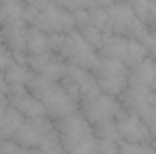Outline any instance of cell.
<instances>
[{"label":"cell","instance_id":"83f0119b","mask_svg":"<svg viewBox=\"0 0 156 154\" xmlns=\"http://www.w3.org/2000/svg\"><path fill=\"white\" fill-rule=\"evenodd\" d=\"M13 53L5 47V45H0V71L4 73L11 64H13Z\"/></svg>","mask_w":156,"mask_h":154},{"label":"cell","instance_id":"3957f363","mask_svg":"<svg viewBox=\"0 0 156 154\" xmlns=\"http://www.w3.org/2000/svg\"><path fill=\"white\" fill-rule=\"evenodd\" d=\"M49 47H51V53H56L58 56H62L69 65H76L91 73L96 69L100 62L98 51L91 44H87V40L78 31H73L69 35H51Z\"/></svg>","mask_w":156,"mask_h":154},{"label":"cell","instance_id":"ffe728a7","mask_svg":"<svg viewBox=\"0 0 156 154\" xmlns=\"http://www.w3.org/2000/svg\"><path fill=\"white\" fill-rule=\"evenodd\" d=\"M93 131H94V136H96L100 142H109V143H118V142H120L115 118L104 120V121L96 123V125L93 127Z\"/></svg>","mask_w":156,"mask_h":154},{"label":"cell","instance_id":"4316f807","mask_svg":"<svg viewBox=\"0 0 156 154\" xmlns=\"http://www.w3.org/2000/svg\"><path fill=\"white\" fill-rule=\"evenodd\" d=\"M140 42L144 44V47L149 53V58H153L156 62V29H145L144 37L140 38Z\"/></svg>","mask_w":156,"mask_h":154},{"label":"cell","instance_id":"5b68a950","mask_svg":"<svg viewBox=\"0 0 156 154\" xmlns=\"http://www.w3.org/2000/svg\"><path fill=\"white\" fill-rule=\"evenodd\" d=\"M107 13L113 24V35H120L129 40H140L145 27L136 18L129 2H107Z\"/></svg>","mask_w":156,"mask_h":154},{"label":"cell","instance_id":"f546056e","mask_svg":"<svg viewBox=\"0 0 156 154\" xmlns=\"http://www.w3.org/2000/svg\"><path fill=\"white\" fill-rule=\"evenodd\" d=\"M100 142V140H98ZM100 154H120L118 143H109V142H100Z\"/></svg>","mask_w":156,"mask_h":154},{"label":"cell","instance_id":"4dcf8cb0","mask_svg":"<svg viewBox=\"0 0 156 154\" xmlns=\"http://www.w3.org/2000/svg\"><path fill=\"white\" fill-rule=\"evenodd\" d=\"M0 94H9V85H7L5 76H4L2 71H0Z\"/></svg>","mask_w":156,"mask_h":154},{"label":"cell","instance_id":"f1b7e54d","mask_svg":"<svg viewBox=\"0 0 156 154\" xmlns=\"http://www.w3.org/2000/svg\"><path fill=\"white\" fill-rule=\"evenodd\" d=\"M20 145L15 140H0V154H16Z\"/></svg>","mask_w":156,"mask_h":154},{"label":"cell","instance_id":"603a6c76","mask_svg":"<svg viewBox=\"0 0 156 154\" xmlns=\"http://www.w3.org/2000/svg\"><path fill=\"white\" fill-rule=\"evenodd\" d=\"M76 31L83 37V38L87 40V44H91L96 51L100 49V45H102V40H104V35L91 24V18H89V22H85V24H82V26H78Z\"/></svg>","mask_w":156,"mask_h":154},{"label":"cell","instance_id":"2e32d148","mask_svg":"<svg viewBox=\"0 0 156 154\" xmlns=\"http://www.w3.org/2000/svg\"><path fill=\"white\" fill-rule=\"evenodd\" d=\"M4 76H5V82L9 85V93H11V91L26 89L35 75H33V71L29 69L27 64H22V62L13 60V64L4 71Z\"/></svg>","mask_w":156,"mask_h":154},{"label":"cell","instance_id":"d590c367","mask_svg":"<svg viewBox=\"0 0 156 154\" xmlns=\"http://www.w3.org/2000/svg\"><path fill=\"white\" fill-rule=\"evenodd\" d=\"M151 98H153V103L156 105V91H154V93H151Z\"/></svg>","mask_w":156,"mask_h":154},{"label":"cell","instance_id":"e575fe53","mask_svg":"<svg viewBox=\"0 0 156 154\" xmlns=\"http://www.w3.org/2000/svg\"><path fill=\"white\" fill-rule=\"evenodd\" d=\"M0 45H4V35H2V27H0Z\"/></svg>","mask_w":156,"mask_h":154},{"label":"cell","instance_id":"484cf974","mask_svg":"<svg viewBox=\"0 0 156 154\" xmlns=\"http://www.w3.org/2000/svg\"><path fill=\"white\" fill-rule=\"evenodd\" d=\"M118 151L120 154H156L151 143H127V142H118Z\"/></svg>","mask_w":156,"mask_h":154},{"label":"cell","instance_id":"e0dca14e","mask_svg":"<svg viewBox=\"0 0 156 154\" xmlns=\"http://www.w3.org/2000/svg\"><path fill=\"white\" fill-rule=\"evenodd\" d=\"M26 123V118L20 114L15 107H7L0 114V140H13L16 132Z\"/></svg>","mask_w":156,"mask_h":154},{"label":"cell","instance_id":"1f68e13d","mask_svg":"<svg viewBox=\"0 0 156 154\" xmlns=\"http://www.w3.org/2000/svg\"><path fill=\"white\" fill-rule=\"evenodd\" d=\"M7 107H9V98H7V94H0V114H2Z\"/></svg>","mask_w":156,"mask_h":154},{"label":"cell","instance_id":"ac0fdd59","mask_svg":"<svg viewBox=\"0 0 156 154\" xmlns=\"http://www.w3.org/2000/svg\"><path fill=\"white\" fill-rule=\"evenodd\" d=\"M49 35H45L44 31H40L38 27H31L29 26V33H27V44H26V54L27 56H40L49 53Z\"/></svg>","mask_w":156,"mask_h":154},{"label":"cell","instance_id":"8d00e7d4","mask_svg":"<svg viewBox=\"0 0 156 154\" xmlns=\"http://www.w3.org/2000/svg\"><path fill=\"white\" fill-rule=\"evenodd\" d=\"M151 145H153V149H154V151H156V136H154V138H153V142H151Z\"/></svg>","mask_w":156,"mask_h":154},{"label":"cell","instance_id":"277c9868","mask_svg":"<svg viewBox=\"0 0 156 154\" xmlns=\"http://www.w3.org/2000/svg\"><path fill=\"white\" fill-rule=\"evenodd\" d=\"M129 67L113 58H100L96 69L93 71V76L96 80L100 91L107 96H120L129 87Z\"/></svg>","mask_w":156,"mask_h":154},{"label":"cell","instance_id":"44dd1931","mask_svg":"<svg viewBox=\"0 0 156 154\" xmlns=\"http://www.w3.org/2000/svg\"><path fill=\"white\" fill-rule=\"evenodd\" d=\"M147 58H149V53H147V49L144 47V44H142L140 40H129L127 62H125V65H127L129 69H133L134 65L142 64V62L147 60Z\"/></svg>","mask_w":156,"mask_h":154},{"label":"cell","instance_id":"6da1fadb","mask_svg":"<svg viewBox=\"0 0 156 154\" xmlns=\"http://www.w3.org/2000/svg\"><path fill=\"white\" fill-rule=\"evenodd\" d=\"M27 89L44 105L47 118L51 121H58V120H64L67 116H73L78 113V102L64 89L60 82L33 76Z\"/></svg>","mask_w":156,"mask_h":154},{"label":"cell","instance_id":"9c48e42d","mask_svg":"<svg viewBox=\"0 0 156 154\" xmlns=\"http://www.w3.org/2000/svg\"><path fill=\"white\" fill-rule=\"evenodd\" d=\"M115 121H116L120 142H127V143H151L153 142V134L140 116L122 109L115 116Z\"/></svg>","mask_w":156,"mask_h":154},{"label":"cell","instance_id":"d6a6232c","mask_svg":"<svg viewBox=\"0 0 156 154\" xmlns=\"http://www.w3.org/2000/svg\"><path fill=\"white\" fill-rule=\"evenodd\" d=\"M16 154H38V151L37 149H24V147H20L16 151Z\"/></svg>","mask_w":156,"mask_h":154},{"label":"cell","instance_id":"d6986e66","mask_svg":"<svg viewBox=\"0 0 156 154\" xmlns=\"http://www.w3.org/2000/svg\"><path fill=\"white\" fill-rule=\"evenodd\" d=\"M136 18L145 29H156V2H145V0H136L129 2Z\"/></svg>","mask_w":156,"mask_h":154},{"label":"cell","instance_id":"cb8c5ba5","mask_svg":"<svg viewBox=\"0 0 156 154\" xmlns=\"http://www.w3.org/2000/svg\"><path fill=\"white\" fill-rule=\"evenodd\" d=\"M37 151H38V154H67L64 145H62V142H60V138H58V134H56V131L53 134H49L40 143V147Z\"/></svg>","mask_w":156,"mask_h":154},{"label":"cell","instance_id":"8992f818","mask_svg":"<svg viewBox=\"0 0 156 154\" xmlns=\"http://www.w3.org/2000/svg\"><path fill=\"white\" fill-rule=\"evenodd\" d=\"M60 83L78 103L85 102L89 98H94L102 93L91 71L76 67V65H69V64H67V73Z\"/></svg>","mask_w":156,"mask_h":154},{"label":"cell","instance_id":"ba28073f","mask_svg":"<svg viewBox=\"0 0 156 154\" xmlns=\"http://www.w3.org/2000/svg\"><path fill=\"white\" fill-rule=\"evenodd\" d=\"M53 123H55V131H56L66 152L71 147H75L76 143H80L82 140H85V138L94 134L93 125L80 113H76L73 116H67L64 120H58V121H53Z\"/></svg>","mask_w":156,"mask_h":154},{"label":"cell","instance_id":"d4e9b609","mask_svg":"<svg viewBox=\"0 0 156 154\" xmlns=\"http://www.w3.org/2000/svg\"><path fill=\"white\" fill-rule=\"evenodd\" d=\"M67 154H100V142L93 134V136L82 140L80 143H76L75 147H71Z\"/></svg>","mask_w":156,"mask_h":154},{"label":"cell","instance_id":"836d02e7","mask_svg":"<svg viewBox=\"0 0 156 154\" xmlns=\"http://www.w3.org/2000/svg\"><path fill=\"white\" fill-rule=\"evenodd\" d=\"M2 24H4V15H2V5H0V27H2Z\"/></svg>","mask_w":156,"mask_h":154},{"label":"cell","instance_id":"7402d4cb","mask_svg":"<svg viewBox=\"0 0 156 154\" xmlns=\"http://www.w3.org/2000/svg\"><path fill=\"white\" fill-rule=\"evenodd\" d=\"M4 20H26V2H0Z\"/></svg>","mask_w":156,"mask_h":154},{"label":"cell","instance_id":"7a4b0ae2","mask_svg":"<svg viewBox=\"0 0 156 154\" xmlns=\"http://www.w3.org/2000/svg\"><path fill=\"white\" fill-rule=\"evenodd\" d=\"M26 22L45 35H69L76 31L73 15L60 2H26Z\"/></svg>","mask_w":156,"mask_h":154},{"label":"cell","instance_id":"5bb4252c","mask_svg":"<svg viewBox=\"0 0 156 154\" xmlns=\"http://www.w3.org/2000/svg\"><path fill=\"white\" fill-rule=\"evenodd\" d=\"M129 87L144 93L156 91V62L153 58L144 60L129 71Z\"/></svg>","mask_w":156,"mask_h":154},{"label":"cell","instance_id":"9a60e30c","mask_svg":"<svg viewBox=\"0 0 156 154\" xmlns=\"http://www.w3.org/2000/svg\"><path fill=\"white\" fill-rule=\"evenodd\" d=\"M127 49H129V38H123L120 35H105L98 49V54L100 58H113V60L125 64Z\"/></svg>","mask_w":156,"mask_h":154},{"label":"cell","instance_id":"8fae6325","mask_svg":"<svg viewBox=\"0 0 156 154\" xmlns=\"http://www.w3.org/2000/svg\"><path fill=\"white\" fill-rule=\"evenodd\" d=\"M53 132H55V123L49 118L26 120V123L22 125V129L16 132L13 140L24 149H38L40 143Z\"/></svg>","mask_w":156,"mask_h":154},{"label":"cell","instance_id":"52a82bcc","mask_svg":"<svg viewBox=\"0 0 156 154\" xmlns=\"http://www.w3.org/2000/svg\"><path fill=\"white\" fill-rule=\"evenodd\" d=\"M122 111V103L115 96H107L104 93H100L94 98H89L85 102L78 103V113L83 116L93 127L104 120H111Z\"/></svg>","mask_w":156,"mask_h":154},{"label":"cell","instance_id":"30bf717a","mask_svg":"<svg viewBox=\"0 0 156 154\" xmlns=\"http://www.w3.org/2000/svg\"><path fill=\"white\" fill-rule=\"evenodd\" d=\"M26 62L35 76L45 78V80L62 82L67 73V62L51 51L45 54H40V56H27Z\"/></svg>","mask_w":156,"mask_h":154},{"label":"cell","instance_id":"7c38bea8","mask_svg":"<svg viewBox=\"0 0 156 154\" xmlns=\"http://www.w3.org/2000/svg\"><path fill=\"white\" fill-rule=\"evenodd\" d=\"M27 33H29V24L26 20H4V24H2L4 45L13 53V56L26 54Z\"/></svg>","mask_w":156,"mask_h":154},{"label":"cell","instance_id":"4fadbf2b","mask_svg":"<svg viewBox=\"0 0 156 154\" xmlns=\"http://www.w3.org/2000/svg\"><path fill=\"white\" fill-rule=\"evenodd\" d=\"M9 98V105L15 107L26 120H40V118H47V113L44 109V105L33 96V93L26 87V89H18V91H11L7 94Z\"/></svg>","mask_w":156,"mask_h":154}]
</instances>
